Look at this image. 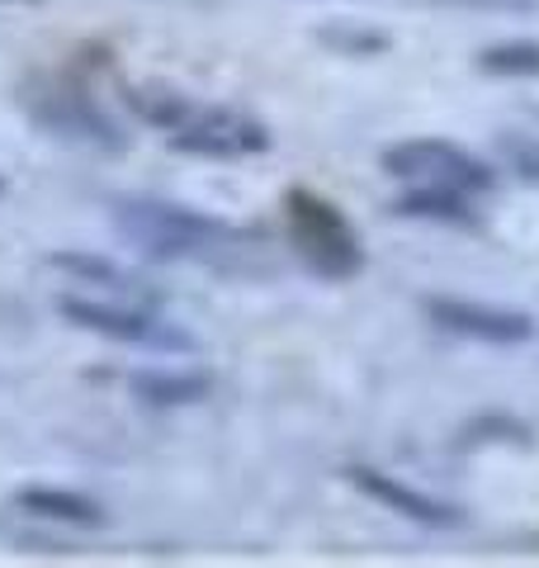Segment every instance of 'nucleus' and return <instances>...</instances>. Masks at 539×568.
<instances>
[{"instance_id": "obj_13", "label": "nucleus", "mask_w": 539, "mask_h": 568, "mask_svg": "<svg viewBox=\"0 0 539 568\" xmlns=\"http://www.w3.org/2000/svg\"><path fill=\"white\" fill-rule=\"evenodd\" d=\"M478 67L488 77H539V43H492L478 52Z\"/></svg>"}, {"instance_id": "obj_7", "label": "nucleus", "mask_w": 539, "mask_h": 568, "mask_svg": "<svg viewBox=\"0 0 539 568\" xmlns=\"http://www.w3.org/2000/svg\"><path fill=\"white\" fill-rule=\"evenodd\" d=\"M426 317L436 327L464 336V342H482V346H520L535 336V323L526 313L497 308V304H474V298H455V294H430Z\"/></svg>"}, {"instance_id": "obj_11", "label": "nucleus", "mask_w": 539, "mask_h": 568, "mask_svg": "<svg viewBox=\"0 0 539 568\" xmlns=\"http://www.w3.org/2000/svg\"><path fill=\"white\" fill-rule=\"evenodd\" d=\"M129 388L152 407H190V403L209 398L213 379L204 369H138Z\"/></svg>"}, {"instance_id": "obj_8", "label": "nucleus", "mask_w": 539, "mask_h": 568, "mask_svg": "<svg viewBox=\"0 0 539 568\" xmlns=\"http://www.w3.org/2000/svg\"><path fill=\"white\" fill-rule=\"evenodd\" d=\"M350 478H355V488H359V493H369L374 503H384L388 511H398V517L417 521V526H430V530H455V526H464L459 507H449V503H440V497H430V493H421V488H411V484H403V478H393V474H379V469H350Z\"/></svg>"}, {"instance_id": "obj_5", "label": "nucleus", "mask_w": 539, "mask_h": 568, "mask_svg": "<svg viewBox=\"0 0 539 568\" xmlns=\"http://www.w3.org/2000/svg\"><path fill=\"white\" fill-rule=\"evenodd\" d=\"M20 104L29 110V119L52 138L77 142V148H90V152H123V129L100 110L95 100H90V91H81L77 81L33 77L24 85Z\"/></svg>"}, {"instance_id": "obj_15", "label": "nucleus", "mask_w": 539, "mask_h": 568, "mask_svg": "<svg viewBox=\"0 0 539 568\" xmlns=\"http://www.w3.org/2000/svg\"><path fill=\"white\" fill-rule=\"evenodd\" d=\"M0 6H20V0H0Z\"/></svg>"}, {"instance_id": "obj_9", "label": "nucleus", "mask_w": 539, "mask_h": 568, "mask_svg": "<svg viewBox=\"0 0 539 568\" xmlns=\"http://www.w3.org/2000/svg\"><path fill=\"white\" fill-rule=\"evenodd\" d=\"M52 271L71 275V284H90V290H100V298H123V304H156L161 308V294L152 290L142 275L123 271L119 261L110 256H90V252H58L48 256Z\"/></svg>"}, {"instance_id": "obj_12", "label": "nucleus", "mask_w": 539, "mask_h": 568, "mask_svg": "<svg viewBox=\"0 0 539 568\" xmlns=\"http://www.w3.org/2000/svg\"><path fill=\"white\" fill-rule=\"evenodd\" d=\"M393 213H403V219H426V223H459V227L478 223L474 194H449V190H403Z\"/></svg>"}, {"instance_id": "obj_4", "label": "nucleus", "mask_w": 539, "mask_h": 568, "mask_svg": "<svg viewBox=\"0 0 539 568\" xmlns=\"http://www.w3.org/2000/svg\"><path fill=\"white\" fill-rule=\"evenodd\" d=\"M58 313L71 327L95 332V336H104V342L156 351V355H190L194 346H200L156 304H123V298H95V294H58Z\"/></svg>"}, {"instance_id": "obj_10", "label": "nucleus", "mask_w": 539, "mask_h": 568, "mask_svg": "<svg viewBox=\"0 0 539 568\" xmlns=\"http://www.w3.org/2000/svg\"><path fill=\"white\" fill-rule=\"evenodd\" d=\"M20 511L39 521H58V526H77V530H95L104 526V507L95 497H85L77 488H48V484H33V488H20L14 493Z\"/></svg>"}, {"instance_id": "obj_3", "label": "nucleus", "mask_w": 539, "mask_h": 568, "mask_svg": "<svg viewBox=\"0 0 539 568\" xmlns=\"http://www.w3.org/2000/svg\"><path fill=\"white\" fill-rule=\"evenodd\" d=\"M284 213H289V246L294 256L308 265L317 280H355L365 271V246H359L355 227L346 223L332 200H322L313 190H289L284 200Z\"/></svg>"}, {"instance_id": "obj_14", "label": "nucleus", "mask_w": 539, "mask_h": 568, "mask_svg": "<svg viewBox=\"0 0 539 568\" xmlns=\"http://www.w3.org/2000/svg\"><path fill=\"white\" fill-rule=\"evenodd\" d=\"M501 162H507L520 181L539 185V142L535 138H501Z\"/></svg>"}, {"instance_id": "obj_1", "label": "nucleus", "mask_w": 539, "mask_h": 568, "mask_svg": "<svg viewBox=\"0 0 539 568\" xmlns=\"http://www.w3.org/2000/svg\"><path fill=\"white\" fill-rule=\"evenodd\" d=\"M114 227L123 242H133L152 261H180V265H204V271H246L251 265V237L237 233L223 219L171 204V200H119Z\"/></svg>"}, {"instance_id": "obj_6", "label": "nucleus", "mask_w": 539, "mask_h": 568, "mask_svg": "<svg viewBox=\"0 0 539 568\" xmlns=\"http://www.w3.org/2000/svg\"><path fill=\"white\" fill-rule=\"evenodd\" d=\"M384 171L407 190H449V194H474V200L492 190L488 162H478L474 152H464L459 142H445V138L393 142L384 152Z\"/></svg>"}, {"instance_id": "obj_2", "label": "nucleus", "mask_w": 539, "mask_h": 568, "mask_svg": "<svg viewBox=\"0 0 539 568\" xmlns=\"http://www.w3.org/2000/svg\"><path fill=\"white\" fill-rule=\"evenodd\" d=\"M129 110L152 123V129L166 133V142L175 152L190 156H213V162H232V156H256L270 148V129L261 119H251L232 104H200L190 100L175 85H129L123 91Z\"/></svg>"}]
</instances>
